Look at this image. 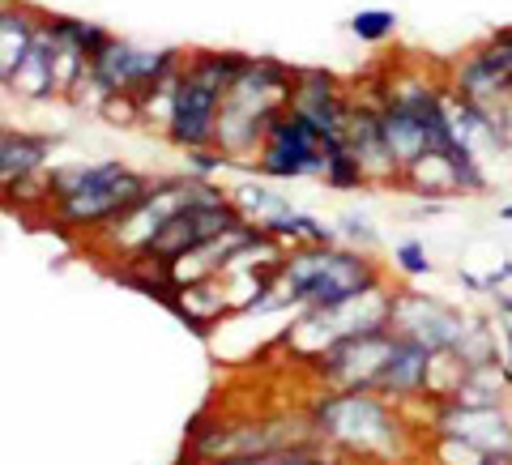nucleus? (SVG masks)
I'll return each mask as SVG.
<instances>
[{
    "label": "nucleus",
    "instance_id": "nucleus-1",
    "mask_svg": "<svg viewBox=\"0 0 512 465\" xmlns=\"http://www.w3.org/2000/svg\"><path fill=\"white\" fill-rule=\"evenodd\" d=\"M303 414L312 423L320 453L355 465H406L423 453V423L410 419L406 406L380 393H338L316 389Z\"/></svg>",
    "mask_w": 512,
    "mask_h": 465
},
{
    "label": "nucleus",
    "instance_id": "nucleus-2",
    "mask_svg": "<svg viewBox=\"0 0 512 465\" xmlns=\"http://www.w3.org/2000/svg\"><path fill=\"white\" fill-rule=\"evenodd\" d=\"M154 188V175L120 163V158H99V163H52L43 171L39 192L43 205L64 231H77L94 239L120 222L133 205L146 201Z\"/></svg>",
    "mask_w": 512,
    "mask_h": 465
},
{
    "label": "nucleus",
    "instance_id": "nucleus-3",
    "mask_svg": "<svg viewBox=\"0 0 512 465\" xmlns=\"http://www.w3.org/2000/svg\"><path fill=\"white\" fill-rule=\"evenodd\" d=\"M384 286V269L376 256L355 252L346 244L329 248H291L282 269L269 282V291L256 303V316L265 312H303V308H338L367 291Z\"/></svg>",
    "mask_w": 512,
    "mask_h": 465
},
{
    "label": "nucleus",
    "instance_id": "nucleus-4",
    "mask_svg": "<svg viewBox=\"0 0 512 465\" xmlns=\"http://www.w3.org/2000/svg\"><path fill=\"white\" fill-rule=\"evenodd\" d=\"M295 69L278 56H244V69L222 94L218 124H214V150L235 167H252L261 154V141L286 107H291Z\"/></svg>",
    "mask_w": 512,
    "mask_h": 465
},
{
    "label": "nucleus",
    "instance_id": "nucleus-5",
    "mask_svg": "<svg viewBox=\"0 0 512 465\" xmlns=\"http://www.w3.org/2000/svg\"><path fill=\"white\" fill-rule=\"evenodd\" d=\"M244 69V52H188L180 86H175V111L167 124V141L175 150H205L214 146V124L222 94Z\"/></svg>",
    "mask_w": 512,
    "mask_h": 465
},
{
    "label": "nucleus",
    "instance_id": "nucleus-6",
    "mask_svg": "<svg viewBox=\"0 0 512 465\" xmlns=\"http://www.w3.org/2000/svg\"><path fill=\"white\" fill-rule=\"evenodd\" d=\"M184 56L188 52H180V47H137L120 35H111V43L90 60V69L82 77V86L73 90V99L90 111H103V103H111V99H141V94L158 86L163 77L180 73Z\"/></svg>",
    "mask_w": 512,
    "mask_h": 465
},
{
    "label": "nucleus",
    "instance_id": "nucleus-7",
    "mask_svg": "<svg viewBox=\"0 0 512 465\" xmlns=\"http://www.w3.org/2000/svg\"><path fill=\"white\" fill-rule=\"evenodd\" d=\"M393 312V286L384 282L376 291H367L350 303H338V308H303L291 316V329L278 338V346L291 350V359L308 367L312 359H320L329 346H338L355 333L367 329H384Z\"/></svg>",
    "mask_w": 512,
    "mask_h": 465
},
{
    "label": "nucleus",
    "instance_id": "nucleus-8",
    "mask_svg": "<svg viewBox=\"0 0 512 465\" xmlns=\"http://www.w3.org/2000/svg\"><path fill=\"white\" fill-rule=\"evenodd\" d=\"M201 180H192V175H163V180H154V188L146 192V201L133 205L120 222H111L107 231H99L90 239L99 252H107L111 261H137L141 252H146L158 231L167 227V222L184 210V205L192 201V192H197Z\"/></svg>",
    "mask_w": 512,
    "mask_h": 465
},
{
    "label": "nucleus",
    "instance_id": "nucleus-9",
    "mask_svg": "<svg viewBox=\"0 0 512 465\" xmlns=\"http://www.w3.org/2000/svg\"><path fill=\"white\" fill-rule=\"evenodd\" d=\"M235 227H244V214H239L235 205H231V192L201 180L197 192H192V201L167 222L163 231H158V239L137 256V261L175 265V261H180V256H188L192 248L210 244V239L227 235V231H235Z\"/></svg>",
    "mask_w": 512,
    "mask_h": 465
},
{
    "label": "nucleus",
    "instance_id": "nucleus-10",
    "mask_svg": "<svg viewBox=\"0 0 512 465\" xmlns=\"http://www.w3.org/2000/svg\"><path fill=\"white\" fill-rule=\"evenodd\" d=\"M419 423H423V436L466 444L495 465H512V406L431 402V406H423Z\"/></svg>",
    "mask_w": 512,
    "mask_h": 465
},
{
    "label": "nucleus",
    "instance_id": "nucleus-11",
    "mask_svg": "<svg viewBox=\"0 0 512 465\" xmlns=\"http://www.w3.org/2000/svg\"><path fill=\"white\" fill-rule=\"evenodd\" d=\"M329 146L333 141H325L308 120L286 107L282 116L269 124L252 171L261 175V180H325Z\"/></svg>",
    "mask_w": 512,
    "mask_h": 465
},
{
    "label": "nucleus",
    "instance_id": "nucleus-12",
    "mask_svg": "<svg viewBox=\"0 0 512 465\" xmlns=\"http://www.w3.org/2000/svg\"><path fill=\"white\" fill-rule=\"evenodd\" d=\"M397 346V333L384 325V329H367V333H355L338 346H329L320 359H312L303 372L312 376L316 389H338V393H372L376 380L384 372Z\"/></svg>",
    "mask_w": 512,
    "mask_h": 465
},
{
    "label": "nucleus",
    "instance_id": "nucleus-13",
    "mask_svg": "<svg viewBox=\"0 0 512 465\" xmlns=\"http://www.w3.org/2000/svg\"><path fill=\"white\" fill-rule=\"evenodd\" d=\"M444 77L457 99L500 107L512 94V26L491 30L487 39L466 47L453 64H444Z\"/></svg>",
    "mask_w": 512,
    "mask_h": 465
},
{
    "label": "nucleus",
    "instance_id": "nucleus-14",
    "mask_svg": "<svg viewBox=\"0 0 512 465\" xmlns=\"http://www.w3.org/2000/svg\"><path fill=\"white\" fill-rule=\"evenodd\" d=\"M466 308L453 299L414 291V286H393V312H389V329L402 342L423 346L427 355H448L457 346L461 329H466Z\"/></svg>",
    "mask_w": 512,
    "mask_h": 465
},
{
    "label": "nucleus",
    "instance_id": "nucleus-15",
    "mask_svg": "<svg viewBox=\"0 0 512 465\" xmlns=\"http://www.w3.org/2000/svg\"><path fill=\"white\" fill-rule=\"evenodd\" d=\"M291 111L308 120L325 141H342L346 111H350V86L329 69L299 64L295 69V90H291Z\"/></svg>",
    "mask_w": 512,
    "mask_h": 465
},
{
    "label": "nucleus",
    "instance_id": "nucleus-16",
    "mask_svg": "<svg viewBox=\"0 0 512 465\" xmlns=\"http://www.w3.org/2000/svg\"><path fill=\"white\" fill-rule=\"evenodd\" d=\"M342 146L359 158V167L372 188H397V167L380 137V107L363 86H350V111L342 128Z\"/></svg>",
    "mask_w": 512,
    "mask_h": 465
},
{
    "label": "nucleus",
    "instance_id": "nucleus-17",
    "mask_svg": "<svg viewBox=\"0 0 512 465\" xmlns=\"http://www.w3.org/2000/svg\"><path fill=\"white\" fill-rule=\"evenodd\" d=\"M431 380H436V355H427L423 346L397 338L393 355H389V363H384V372H380L372 393L389 397V402L410 410V406L431 402Z\"/></svg>",
    "mask_w": 512,
    "mask_h": 465
},
{
    "label": "nucleus",
    "instance_id": "nucleus-18",
    "mask_svg": "<svg viewBox=\"0 0 512 465\" xmlns=\"http://www.w3.org/2000/svg\"><path fill=\"white\" fill-rule=\"evenodd\" d=\"M52 167V137L30 128H5L0 133V192H22L26 184L43 180Z\"/></svg>",
    "mask_w": 512,
    "mask_h": 465
},
{
    "label": "nucleus",
    "instance_id": "nucleus-19",
    "mask_svg": "<svg viewBox=\"0 0 512 465\" xmlns=\"http://www.w3.org/2000/svg\"><path fill=\"white\" fill-rule=\"evenodd\" d=\"M5 90L13 94V99H22V103H52V99H60L56 43H52V30H47V22L39 26V35H35V43H30L22 69L13 73V82Z\"/></svg>",
    "mask_w": 512,
    "mask_h": 465
},
{
    "label": "nucleus",
    "instance_id": "nucleus-20",
    "mask_svg": "<svg viewBox=\"0 0 512 465\" xmlns=\"http://www.w3.org/2000/svg\"><path fill=\"white\" fill-rule=\"evenodd\" d=\"M39 26H43V13L30 9L26 0H0V86H9L13 73L22 69Z\"/></svg>",
    "mask_w": 512,
    "mask_h": 465
},
{
    "label": "nucleus",
    "instance_id": "nucleus-21",
    "mask_svg": "<svg viewBox=\"0 0 512 465\" xmlns=\"http://www.w3.org/2000/svg\"><path fill=\"white\" fill-rule=\"evenodd\" d=\"M231 192V205L239 214H244L248 227L256 231H265V235H282V227L291 222V214L299 210V205H291V197L286 192H274L269 188V180H244V184H235L227 188Z\"/></svg>",
    "mask_w": 512,
    "mask_h": 465
},
{
    "label": "nucleus",
    "instance_id": "nucleus-22",
    "mask_svg": "<svg viewBox=\"0 0 512 465\" xmlns=\"http://www.w3.org/2000/svg\"><path fill=\"white\" fill-rule=\"evenodd\" d=\"M461 372L466 367H487V363H504V342H500V320L491 312H470L466 316V329H461L457 346L448 350Z\"/></svg>",
    "mask_w": 512,
    "mask_h": 465
},
{
    "label": "nucleus",
    "instance_id": "nucleus-23",
    "mask_svg": "<svg viewBox=\"0 0 512 465\" xmlns=\"http://www.w3.org/2000/svg\"><path fill=\"white\" fill-rule=\"evenodd\" d=\"M444 402H461V406H512V372H508L504 363L466 367Z\"/></svg>",
    "mask_w": 512,
    "mask_h": 465
},
{
    "label": "nucleus",
    "instance_id": "nucleus-24",
    "mask_svg": "<svg viewBox=\"0 0 512 465\" xmlns=\"http://www.w3.org/2000/svg\"><path fill=\"white\" fill-rule=\"evenodd\" d=\"M325 188H333V192H359V188H372L367 184V175H363V167H359V158L350 154L342 141H333L329 146V167H325V180H320Z\"/></svg>",
    "mask_w": 512,
    "mask_h": 465
},
{
    "label": "nucleus",
    "instance_id": "nucleus-25",
    "mask_svg": "<svg viewBox=\"0 0 512 465\" xmlns=\"http://www.w3.org/2000/svg\"><path fill=\"white\" fill-rule=\"evenodd\" d=\"M393 269L402 278L419 282V278L436 274V261H431V252H427V244L419 235H406V239H397V244H393Z\"/></svg>",
    "mask_w": 512,
    "mask_h": 465
},
{
    "label": "nucleus",
    "instance_id": "nucleus-26",
    "mask_svg": "<svg viewBox=\"0 0 512 465\" xmlns=\"http://www.w3.org/2000/svg\"><path fill=\"white\" fill-rule=\"evenodd\" d=\"M350 35L367 47H384L397 35V13L393 9H359L355 18H350Z\"/></svg>",
    "mask_w": 512,
    "mask_h": 465
},
{
    "label": "nucleus",
    "instance_id": "nucleus-27",
    "mask_svg": "<svg viewBox=\"0 0 512 465\" xmlns=\"http://www.w3.org/2000/svg\"><path fill=\"white\" fill-rule=\"evenodd\" d=\"M338 239L346 248H355V252H367V256H376V248L384 244V235L372 218H367L363 210H346L338 218Z\"/></svg>",
    "mask_w": 512,
    "mask_h": 465
},
{
    "label": "nucleus",
    "instance_id": "nucleus-28",
    "mask_svg": "<svg viewBox=\"0 0 512 465\" xmlns=\"http://www.w3.org/2000/svg\"><path fill=\"white\" fill-rule=\"evenodd\" d=\"M184 158H188V171H184V175H192V180H205V184H214L218 175L231 167L227 158H222L214 146H205V150H188Z\"/></svg>",
    "mask_w": 512,
    "mask_h": 465
},
{
    "label": "nucleus",
    "instance_id": "nucleus-29",
    "mask_svg": "<svg viewBox=\"0 0 512 465\" xmlns=\"http://www.w3.org/2000/svg\"><path fill=\"white\" fill-rule=\"evenodd\" d=\"M508 282H512V256H508V261H500V265H495L491 274H483V286H487V295H491V291H504ZM487 295H483V299H487Z\"/></svg>",
    "mask_w": 512,
    "mask_h": 465
},
{
    "label": "nucleus",
    "instance_id": "nucleus-30",
    "mask_svg": "<svg viewBox=\"0 0 512 465\" xmlns=\"http://www.w3.org/2000/svg\"><path fill=\"white\" fill-rule=\"evenodd\" d=\"M487 303H491V316L495 320H512V291H508V286H504V291H491Z\"/></svg>",
    "mask_w": 512,
    "mask_h": 465
},
{
    "label": "nucleus",
    "instance_id": "nucleus-31",
    "mask_svg": "<svg viewBox=\"0 0 512 465\" xmlns=\"http://www.w3.org/2000/svg\"><path fill=\"white\" fill-rule=\"evenodd\" d=\"M457 282H461V286H466V291H470V295H487V286H483V278H478V274H474V269H457Z\"/></svg>",
    "mask_w": 512,
    "mask_h": 465
},
{
    "label": "nucleus",
    "instance_id": "nucleus-32",
    "mask_svg": "<svg viewBox=\"0 0 512 465\" xmlns=\"http://www.w3.org/2000/svg\"><path fill=\"white\" fill-rule=\"evenodd\" d=\"M500 342H504V367L512 372V320H500Z\"/></svg>",
    "mask_w": 512,
    "mask_h": 465
},
{
    "label": "nucleus",
    "instance_id": "nucleus-33",
    "mask_svg": "<svg viewBox=\"0 0 512 465\" xmlns=\"http://www.w3.org/2000/svg\"><path fill=\"white\" fill-rule=\"evenodd\" d=\"M500 120H504V137H508V150H512V94L500 103Z\"/></svg>",
    "mask_w": 512,
    "mask_h": 465
},
{
    "label": "nucleus",
    "instance_id": "nucleus-34",
    "mask_svg": "<svg viewBox=\"0 0 512 465\" xmlns=\"http://www.w3.org/2000/svg\"><path fill=\"white\" fill-rule=\"evenodd\" d=\"M495 214H500L504 222H512V201H508V205H500V210H495Z\"/></svg>",
    "mask_w": 512,
    "mask_h": 465
},
{
    "label": "nucleus",
    "instance_id": "nucleus-35",
    "mask_svg": "<svg viewBox=\"0 0 512 465\" xmlns=\"http://www.w3.org/2000/svg\"><path fill=\"white\" fill-rule=\"evenodd\" d=\"M0 133H5V120H0Z\"/></svg>",
    "mask_w": 512,
    "mask_h": 465
}]
</instances>
